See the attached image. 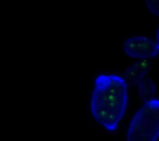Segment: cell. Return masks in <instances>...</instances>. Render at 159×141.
<instances>
[{
    "instance_id": "cell-1",
    "label": "cell",
    "mask_w": 159,
    "mask_h": 141,
    "mask_svg": "<svg viewBox=\"0 0 159 141\" xmlns=\"http://www.w3.org/2000/svg\"><path fill=\"white\" fill-rule=\"evenodd\" d=\"M127 100V85L123 78L115 75L97 77L91 111L96 121L109 131L117 129L124 115Z\"/></svg>"
},
{
    "instance_id": "cell-2",
    "label": "cell",
    "mask_w": 159,
    "mask_h": 141,
    "mask_svg": "<svg viewBox=\"0 0 159 141\" xmlns=\"http://www.w3.org/2000/svg\"><path fill=\"white\" fill-rule=\"evenodd\" d=\"M159 137V100L147 101L134 116L127 141H156Z\"/></svg>"
},
{
    "instance_id": "cell-3",
    "label": "cell",
    "mask_w": 159,
    "mask_h": 141,
    "mask_svg": "<svg viewBox=\"0 0 159 141\" xmlns=\"http://www.w3.org/2000/svg\"><path fill=\"white\" fill-rule=\"evenodd\" d=\"M124 48L130 57L142 59L156 57L159 51L153 41L141 36H135L127 39L124 44Z\"/></svg>"
},
{
    "instance_id": "cell-4",
    "label": "cell",
    "mask_w": 159,
    "mask_h": 141,
    "mask_svg": "<svg viewBox=\"0 0 159 141\" xmlns=\"http://www.w3.org/2000/svg\"><path fill=\"white\" fill-rule=\"evenodd\" d=\"M149 65L147 59H144L127 68L124 76L129 81L137 83L144 78L149 68Z\"/></svg>"
},
{
    "instance_id": "cell-5",
    "label": "cell",
    "mask_w": 159,
    "mask_h": 141,
    "mask_svg": "<svg viewBox=\"0 0 159 141\" xmlns=\"http://www.w3.org/2000/svg\"><path fill=\"white\" fill-rule=\"evenodd\" d=\"M145 3L150 12L155 16H159V0H147Z\"/></svg>"
},
{
    "instance_id": "cell-6",
    "label": "cell",
    "mask_w": 159,
    "mask_h": 141,
    "mask_svg": "<svg viewBox=\"0 0 159 141\" xmlns=\"http://www.w3.org/2000/svg\"><path fill=\"white\" fill-rule=\"evenodd\" d=\"M157 46L158 50L159 51V29L158 30L157 33Z\"/></svg>"
}]
</instances>
